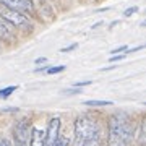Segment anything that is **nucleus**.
<instances>
[{"instance_id":"obj_1","label":"nucleus","mask_w":146,"mask_h":146,"mask_svg":"<svg viewBox=\"0 0 146 146\" xmlns=\"http://www.w3.org/2000/svg\"><path fill=\"white\" fill-rule=\"evenodd\" d=\"M135 138V125L125 112H119L110 117L107 146H130Z\"/></svg>"},{"instance_id":"obj_2","label":"nucleus","mask_w":146,"mask_h":146,"mask_svg":"<svg viewBox=\"0 0 146 146\" xmlns=\"http://www.w3.org/2000/svg\"><path fill=\"white\" fill-rule=\"evenodd\" d=\"M75 138L78 146L89 140H99V125L96 120L89 119L86 115H81L75 120Z\"/></svg>"},{"instance_id":"obj_3","label":"nucleus","mask_w":146,"mask_h":146,"mask_svg":"<svg viewBox=\"0 0 146 146\" xmlns=\"http://www.w3.org/2000/svg\"><path fill=\"white\" fill-rule=\"evenodd\" d=\"M0 16L3 20L11 25V26H21V28H29V20L26 18V15H23L20 11L13 10V8H8V7H3L0 8Z\"/></svg>"},{"instance_id":"obj_4","label":"nucleus","mask_w":146,"mask_h":146,"mask_svg":"<svg viewBox=\"0 0 146 146\" xmlns=\"http://www.w3.org/2000/svg\"><path fill=\"white\" fill-rule=\"evenodd\" d=\"M29 135H31V127L26 119L16 122L13 128V138H15V146H29Z\"/></svg>"},{"instance_id":"obj_5","label":"nucleus","mask_w":146,"mask_h":146,"mask_svg":"<svg viewBox=\"0 0 146 146\" xmlns=\"http://www.w3.org/2000/svg\"><path fill=\"white\" fill-rule=\"evenodd\" d=\"M58 130H60V119L54 117L49 122V127H47L46 135H44V146H54V143L58 138Z\"/></svg>"},{"instance_id":"obj_6","label":"nucleus","mask_w":146,"mask_h":146,"mask_svg":"<svg viewBox=\"0 0 146 146\" xmlns=\"http://www.w3.org/2000/svg\"><path fill=\"white\" fill-rule=\"evenodd\" d=\"M3 7H8V8H13V10L20 11V13H26V11H33L34 10V5H33V0H0Z\"/></svg>"},{"instance_id":"obj_7","label":"nucleus","mask_w":146,"mask_h":146,"mask_svg":"<svg viewBox=\"0 0 146 146\" xmlns=\"http://www.w3.org/2000/svg\"><path fill=\"white\" fill-rule=\"evenodd\" d=\"M44 135H46L44 130L33 127L31 135H29V146H44Z\"/></svg>"},{"instance_id":"obj_8","label":"nucleus","mask_w":146,"mask_h":146,"mask_svg":"<svg viewBox=\"0 0 146 146\" xmlns=\"http://www.w3.org/2000/svg\"><path fill=\"white\" fill-rule=\"evenodd\" d=\"M0 37L2 39H13V31L10 29V25L0 16Z\"/></svg>"},{"instance_id":"obj_9","label":"nucleus","mask_w":146,"mask_h":146,"mask_svg":"<svg viewBox=\"0 0 146 146\" xmlns=\"http://www.w3.org/2000/svg\"><path fill=\"white\" fill-rule=\"evenodd\" d=\"M84 106H89V107H102V106H110V104H114L112 101H84L83 102Z\"/></svg>"},{"instance_id":"obj_10","label":"nucleus","mask_w":146,"mask_h":146,"mask_svg":"<svg viewBox=\"0 0 146 146\" xmlns=\"http://www.w3.org/2000/svg\"><path fill=\"white\" fill-rule=\"evenodd\" d=\"M13 91H16V86H8V88L0 89V98H8Z\"/></svg>"},{"instance_id":"obj_11","label":"nucleus","mask_w":146,"mask_h":146,"mask_svg":"<svg viewBox=\"0 0 146 146\" xmlns=\"http://www.w3.org/2000/svg\"><path fill=\"white\" fill-rule=\"evenodd\" d=\"M138 133H140V136H138V143H140V145H143V143H145V122H141V123H140Z\"/></svg>"},{"instance_id":"obj_12","label":"nucleus","mask_w":146,"mask_h":146,"mask_svg":"<svg viewBox=\"0 0 146 146\" xmlns=\"http://www.w3.org/2000/svg\"><path fill=\"white\" fill-rule=\"evenodd\" d=\"M65 70V67L63 65H58V67H50V68H47V73L49 75H54V73H60Z\"/></svg>"},{"instance_id":"obj_13","label":"nucleus","mask_w":146,"mask_h":146,"mask_svg":"<svg viewBox=\"0 0 146 146\" xmlns=\"http://www.w3.org/2000/svg\"><path fill=\"white\" fill-rule=\"evenodd\" d=\"M54 146H68V138H65V136H58L57 141L54 143Z\"/></svg>"},{"instance_id":"obj_14","label":"nucleus","mask_w":146,"mask_h":146,"mask_svg":"<svg viewBox=\"0 0 146 146\" xmlns=\"http://www.w3.org/2000/svg\"><path fill=\"white\" fill-rule=\"evenodd\" d=\"M123 50H128V47L127 46H122V47H117L114 50H110V55H119L120 52H123Z\"/></svg>"},{"instance_id":"obj_15","label":"nucleus","mask_w":146,"mask_h":146,"mask_svg":"<svg viewBox=\"0 0 146 146\" xmlns=\"http://www.w3.org/2000/svg\"><path fill=\"white\" fill-rule=\"evenodd\" d=\"M81 146H101V141L99 140H89L86 143H83Z\"/></svg>"},{"instance_id":"obj_16","label":"nucleus","mask_w":146,"mask_h":146,"mask_svg":"<svg viewBox=\"0 0 146 146\" xmlns=\"http://www.w3.org/2000/svg\"><path fill=\"white\" fill-rule=\"evenodd\" d=\"M138 11V7H131V8H127L125 11H123V15L125 16H131L133 13H136Z\"/></svg>"},{"instance_id":"obj_17","label":"nucleus","mask_w":146,"mask_h":146,"mask_svg":"<svg viewBox=\"0 0 146 146\" xmlns=\"http://www.w3.org/2000/svg\"><path fill=\"white\" fill-rule=\"evenodd\" d=\"M78 47V44H72V46H68V47H63L60 52H70V50H73V49H76Z\"/></svg>"},{"instance_id":"obj_18","label":"nucleus","mask_w":146,"mask_h":146,"mask_svg":"<svg viewBox=\"0 0 146 146\" xmlns=\"http://www.w3.org/2000/svg\"><path fill=\"white\" fill-rule=\"evenodd\" d=\"M125 55H127V54H123V55H112V57H110V60H112V62H117V60L125 58Z\"/></svg>"},{"instance_id":"obj_19","label":"nucleus","mask_w":146,"mask_h":146,"mask_svg":"<svg viewBox=\"0 0 146 146\" xmlns=\"http://www.w3.org/2000/svg\"><path fill=\"white\" fill-rule=\"evenodd\" d=\"M88 84H91V81H78V83H75V86L81 88V86H88Z\"/></svg>"},{"instance_id":"obj_20","label":"nucleus","mask_w":146,"mask_h":146,"mask_svg":"<svg viewBox=\"0 0 146 146\" xmlns=\"http://www.w3.org/2000/svg\"><path fill=\"white\" fill-rule=\"evenodd\" d=\"M0 146H11V145L7 138H2V140H0Z\"/></svg>"},{"instance_id":"obj_21","label":"nucleus","mask_w":146,"mask_h":146,"mask_svg":"<svg viewBox=\"0 0 146 146\" xmlns=\"http://www.w3.org/2000/svg\"><path fill=\"white\" fill-rule=\"evenodd\" d=\"M41 62H46V57H39V58H36V63H41Z\"/></svg>"}]
</instances>
